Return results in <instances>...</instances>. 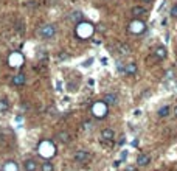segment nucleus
Returning <instances> with one entry per match:
<instances>
[{
	"label": "nucleus",
	"instance_id": "412c9836",
	"mask_svg": "<svg viewBox=\"0 0 177 171\" xmlns=\"http://www.w3.org/2000/svg\"><path fill=\"white\" fill-rule=\"evenodd\" d=\"M9 109V101L6 98H2L0 100V112H6Z\"/></svg>",
	"mask_w": 177,
	"mask_h": 171
},
{
	"label": "nucleus",
	"instance_id": "bb28decb",
	"mask_svg": "<svg viewBox=\"0 0 177 171\" xmlns=\"http://www.w3.org/2000/svg\"><path fill=\"white\" fill-rule=\"evenodd\" d=\"M90 126H92V123H90V122H84V129H88Z\"/></svg>",
	"mask_w": 177,
	"mask_h": 171
},
{
	"label": "nucleus",
	"instance_id": "6e6552de",
	"mask_svg": "<svg viewBox=\"0 0 177 171\" xmlns=\"http://www.w3.org/2000/svg\"><path fill=\"white\" fill-rule=\"evenodd\" d=\"M103 101H104L107 106H114V104H117L118 96H117V93H115V92H106V93H104V96H103Z\"/></svg>",
	"mask_w": 177,
	"mask_h": 171
},
{
	"label": "nucleus",
	"instance_id": "f3484780",
	"mask_svg": "<svg viewBox=\"0 0 177 171\" xmlns=\"http://www.w3.org/2000/svg\"><path fill=\"white\" fill-rule=\"evenodd\" d=\"M117 48H118L120 54H123V56H126V54L131 53V47H129L128 44H124V42H118L117 44Z\"/></svg>",
	"mask_w": 177,
	"mask_h": 171
},
{
	"label": "nucleus",
	"instance_id": "6ab92c4d",
	"mask_svg": "<svg viewBox=\"0 0 177 171\" xmlns=\"http://www.w3.org/2000/svg\"><path fill=\"white\" fill-rule=\"evenodd\" d=\"M137 69H138V67H137V64H135V62H131V64H128V65H126L124 73H126V75H135V73H137Z\"/></svg>",
	"mask_w": 177,
	"mask_h": 171
},
{
	"label": "nucleus",
	"instance_id": "aec40b11",
	"mask_svg": "<svg viewBox=\"0 0 177 171\" xmlns=\"http://www.w3.org/2000/svg\"><path fill=\"white\" fill-rule=\"evenodd\" d=\"M70 20L72 22H83V13L81 11H75V13H72L70 14Z\"/></svg>",
	"mask_w": 177,
	"mask_h": 171
},
{
	"label": "nucleus",
	"instance_id": "39448f33",
	"mask_svg": "<svg viewBox=\"0 0 177 171\" xmlns=\"http://www.w3.org/2000/svg\"><path fill=\"white\" fill-rule=\"evenodd\" d=\"M23 62H25V58H23V54L20 51H13L8 56V64L13 69H20L23 65Z\"/></svg>",
	"mask_w": 177,
	"mask_h": 171
},
{
	"label": "nucleus",
	"instance_id": "9b49d317",
	"mask_svg": "<svg viewBox=\"0 0 177 171\" xmlns=\"http://www.w3.org/2000/svg\"><path fill=\"white\" fill-rule=\"evenodd\" d=\"M38 162L34 159H25L23 160V171H36L38 170Z\"/></svg>",
	"mask_w": 177,
	"mask_h": 171
},
{
	"label": "nucleus",
	"instance_id": "a878e982",
	"mask_svg": "<svg viewBox=\"0 0 177 171\" xmlns=\"http://www.w3.org/2000/svg\"><path fill=\"white\" fill-rule=\"evenodd\" d=\"M173 115H174V118H177V104L173 107Z\"/></svg>",
	"mask_w": 177,
	"mask_h": 171
},
{
	"label": "nucleus",
	"instance_id": "b1692460",
	"mask_svg": "<svg viewBox=\"0 0 177 171\" xmlns=\"http://www.w3.org/2000/svg\"><path fill=\"white\" fill-rule=\"evenodd\" d=\"M128 154H129L128 151H123V153H121V156H120V160H124V159L128 157Z\"/></svg>",
	"mask_w": 177,
	"mask_h": 171
},
{
	"label": "nucleus",
	"instance_id": "a211bd4d",
	"mask_svg": "<svg viewBox=\"0 0 177 171\" xmlns=\"http://www.w3.org/2000/svg\"><path fill=\"white\" fill-rule=\"evenodd\" d=\"M2 171H19V165H17L14 160H8V162L3 165Z\"/></svg>",
	"mask_w": 177,
	"mask_h": 171
},
{
	"label": "nucleus",
	"instance_id": "f03ea898",
	"mask_svg": "<svg viewBox=\"0 0 177 171\" xmlns=\"http://www.w3.org/2000/svg\"><path fill=\"white\" fill-rule=\"evenodd\" d=\"M75 34H76V38H79V39H83V41H86V39H90L93 34H95V27H93V23H90V22H86V20H83V22H79V23H76V28H75Z\"/></svg>",
	"mask_w": 177,
	"mask_h": 171
},
{
	"label": "nucleus",
	"instance_id": "4468645a",
	"mask_svg": "<svg viewBox=\"0 0 177 171\" xmlns=\"http://www.w3.org/2000/svg\"><path fill=\"white\" fill-rule=\"evenodd\" d=\"M13 86H16V87H20V86H23L27 83V76L23 75V73H17V75H14V78H13Z\"/></svg>",
	"mask_w": 177,
	"mask_h": 171
},
{
	"label": "nucleus",
	"instance_id": "20e7f679",
	"mask_svg": "<svg viewBox=\"0 0 177 171\" xmlns=\"http://www.w3.org/2000/svg\"><path fill=\"white\" fill-rule=\"evenodd\" d=\"M128 30H129V33H131V34H135V36L143 34V33L146 31V23H144L143 20H140V19H134V20L129 22Z\"/></svg>",
	"mask_w": 177,
	"mask_h": 171
},
{
	"label": "nucleus",
	"instance_id": "5701e85b",
	"mask_svg": "<svg viewBox=\"0 0 177 171\" xmlns=\"http://www.w3.org/2000/svg\"><path fill=\"white\" fill-rule=\"evenodd\" d=\"M169 14H171V17H177V3L176 5H173V8H171V11H169Z\"/></svg>",
	"mask_w": 177,
	"mask_h": 171
},
{
	"label": "nucleus",
	"instance_id": "7ed1b4c3",
	"mask_svg": "<svg viewBox=\"0 0 177 171\" xmlns=\"http://www.w3.org/2000/svg\"><path fill=\"white\" fill-rule=\"evenodd\" d=\"M107 112H109V106L101 100V101H95L93 104H92V115L95 117V118H104L106 115H107Z\"/></svg>",
	"mask_w": 177,
	"mask_h": 171
},
{
	"label": "nucleus",
	"instance_id": "0eeeda50",
	"mask_svg": "<svg viewBox=\"0 0 177 171\" xmlns=\"http://www.w3.org/2000/svg\"><path fill=\"white\" fill-rule=\"evenodd\" d=\"M73 159H75V162L84 163V162H87L88 159H90V153H88V151H84V149H79V151L75 153Z\"/></svg>",
	"mask_w": 177,
	"mask_h": 171
},
{
	"label": "nucleus",
	"instance_id": "ddd939ff",
	"mask_svg": "<svg viewBox=\"0 0 177 171\" xmlns=\"http://www.w3.org/2000/svg\"><path fill=\"white\" fill-rule=\"evenodd\" d=\"M148 11H146V8L144 6H141V5H137V6H134L132 9H131V14H132L135 19H138V17H141V16H144Z\"/></svg>",
	"mask_w": 177,
	"mask_h": 171
},
{
	"label": "nucleus",
	"instance_id": "9d476101",
	"mask_svg": "<svg viewBox=\"0 0 177 171\" xmlns=\"http://www.w3.org/2000/svg\"><path fill=\"white\" fill-rule=\"evenodd\" d=\"M56 140L61 142V143H64V145H68L70 140H72V137H70V134H68L67 131H59V132L56 134Z\"/></svg>",
	"mask_w": 177,
	"mask_h": 171
},
{
	"label": "nucleus",
	"instance_id": "f8f14e48",
	"mask_svg": "<svg viewBox=\"0 0 177 171\" xmlns=\"http://www.w3.org/2000/svg\"><path fill=\"white\" fill-rule=\"evenodd\" d=\"M169 114H171L169 104H162L157 111V117H160V118H166V117H169Z\"/></svg>",
	"mask_w": 177,
	"mask_h": 171
},
{
	"label": "nucleus",
	"instance_id": "cd10ccee",
	"mask_svg": "<svg viewBox=\"0 0 177 171\" xmlns=\"http://www.w3.org/2000/svg\"><path fill=\"white\" fill-rule=\"evenodd\" d=\"M141 2H143V3H151L152 0H141Z\"/></svg>",
	"mask_w": 177,
	"mask_h": 171
},
{
	"label": "nucleus",
	"instance_id": "393cba45",
	"mask_svg": "<svg viewBox=\"0 0 177 171\" xmlns=\"http://www.w3.org/2000/svg\"><path fill=\"white\" fill-rule=\"evenodd\" d=\"M126 171H137V167H134V165H128V167H126Z\"/></svg>",
	"mask_w": 177,
	"mask_h": 171
},
{
	"label": "nucleus",
	"instance_id": "2eb2a0df",
	"mask_svg": "<svg viewBox=\"0 0 177 171\" xmlns=\"http://www.w3.org/2000/svg\"><path fill=\"white\" fill-rule=\"evenodd\" d=\"M152 54H154V56H155V58L160 61V59H165V58H166L168 51H166V48H165L163 45H159V47L154 50V53H152Z\"/></svg>",
	"mask_w": 177,
	"mask_h": 171
},
{
	"label": "nucleus",
	"instance_id": "f257e3e1",
	"mask_svg": "<svg viewBox=\"0 0 177 171\" xmlns=\"http://www.w3.org/2000/svg\"><path fill=\"white\" fill-rule=\"evenodd\" d=\"M38 154L44 159V160H50L51 157L56 156V145L51 140H42L38 145Z\"/></svg>",
	"mask_w": 177,
	"mask_h": 171
},
{
	"label": "nucleus",
	"instance_id": "423d86ee",
	"mask_svg": "<svg viewBox=\"0 0 177 171\" xmlns=\"http://www.w3.org/2000/svg\"><path fill=\"white\" fill-rule=\"evenodd\" d=\"M56 34V27L53 23H45L38 30V36L42 39H51Z\"/></svg>",
	"mask_w": 177,
	"mask_h": 171
},
{
	"label": "nucleus",
	"instance_id": "1a4fd4ad",
	"mask_svg": "<svg viewBox=\"0 0 177 171\" xmlns=\"http://www.w3.org/2000/svg\"><path fill=\"white\" fill-rule=\"evenodd\" d=\"M114 137H115V131L112 128H106L101 131V140L103 142H110V140H114Z\"/></svg>",
	"mask_w": 177,
	"mask_h": 171
},
{
	"label": "nucleus",
	"instance_id": "4be33fe9",
	"mask_svg": "<svg viewBox=\"0 0 177 171\" xmlns=\"http://www.w3.org/2000/svg\"><path fill=\"white\" fill-rule=\"evenodd\" d=\"M41 171H54V167H53V163H51V162L45 160L44 163L41 165Z\"/></svg>",
	"mask_w": 177,
	"mask_h": 171
},
{
	"label": "nucleus",
	"instance_id": "dca6fc26",
	"mask_svg": "<svg viewBox=\"0 0 177 171\" xmlns=\"http://www.w3.org/2000/svg\"><path fill=\"white\" fill-rule=\"evenodd\" d=\"M149 163H151V156L149 154H140L137 157V165L138 167H146Z\"/></svg>",
	"mask_w": 177,
	"mask_h": 171
}]
</instances>
